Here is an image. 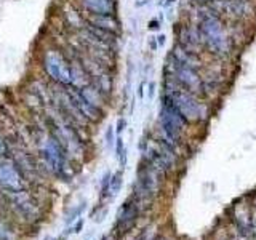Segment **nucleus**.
Returning <instances> with one entry per match:
<instances>
[{"instance_id":"obj_6","label":"nucleus","mask_w":256,"mask_h":240,"mask_svg":"<svg viewBox=\"0 0 256 240\" xmlns=\"http://www.w3.org/2000/svg\"><path fill=\"white\" fill-rule=\"evenodd\" d=\"M5 204L10 205L12 212L24 222H34L40 214V206L37 198L28 189L16 192H4Z\"/></svg>"},{"instance_id":"obj_26","label":"nucleus","mask_w":256,"mask_h":240,"mask_svg":"<svg viewBox=\"0 0 256 240\" xmlns=\"http://www.w3.org/2000/svg\"><path fill=\"white\" fill-rule=\"evenodd\" d=\"M192 2H194L196 5H198V6H204V5H208L212 2V0H192Z\"/></svg>"},{"instance_id":"obj_23","label":"nucleus","mask_w":256,"mask_h":240,"mask_svg":"<svg viewBox=\"0 0 256 240\" xmlns=\"http://www.w3.org/2000/svg\"><path fill=\"white\" fill-rule=\"evenodd\" d=\"M125 126H126V120L120 117V118L117 120V126H114V128H116V133L120 134V133H122V132L125 130Z\"/></svg>"},{"instance_id":"obj_2","label":"nucleus","mask_w":256,"mask_h":240,"mask_svg":"<svg viewBox=\"0 0 256 240\" xmlns=\"http://www.w3.org/2000/svg\"><path fill=\"white\" fill-rule=\"evenodd\" d=\"M206 12L208 13L200 14V20L197 24L200 42H202V46L205 50H208L210 53L218 56H226L229 54L232 48L230 36L228 34V29L220 16L214 14L210 8Z\"/></svg>"},{"instance_id":"obj_25","label":"nucleus","mask_w":256,"mask_h":240,"mask_svg":"<svg viewBox=\"0 0 256 240\" xmlns=\"http://www.w3.org/2000/svg\"><path fill=\"white\" fill-rule=\"evenodd\" d=\"M82 226H84V220H80L74 228H72V232H76V234H78L80 232V229H82Z\"/></svg>"},{"instance_id":"obj_27","label":"nucleus","mask_w":256,"mask_h":240,"mask_svg":"<svg viewBox=\"0 0 256 240\" xmlns=\"http://www.w3.org/2000/svg\"><path fill=\"white\" fill-rule=\"evenodd\" d=\"M154 92H156V84L150 82L149 84V98H152V96H154Z\"/></svg>"},{"instance_id":"obj_18","label":"nucleus","mask_w":256,"mask_h":240,"mask_svg":"<svg viewBox=\"0 0 256 240\" xmlns=\"http://www.w3.org/2000/svg\"><path fill=\"white\" fill-rule=\"evenodd\" d=\"M12 157V148L10 144H8L6 138L0 133V162H4V160L10 158Z\"/></svg>"},{"instance_id":"obj_22","label":"nucleus","mask_w":256,"mask_h":240,"mask_svg":"<svg viewBox=\"0 0 256 240\" xmlns=\"http://www.w3.org/2000/svg\"><path fill=\"white\" fill-rule=\"evenodd\" d=\"M85 205H86V204H82V205H80L78 208H76V210L70 213V216H69V218L66 220V222L69 224L70 221H74V220H76V216H78L80 213H82V210H84V208H85Z\"/></svg>"},{"instance_id":"obj_9","label":"nucleus","mask_w":256,"mask_h":240,"mask_svg":"<svg viewBox=\"0 0 256 240\" xmlns=\"http://www.w3.org/2000/svg\"><path fill=\"white\" fill-rule=\"evenodd\" d=\"M66 90L70 94V98H72V101H74L76 108L78 109V112L84 116V118L86 120L88 124L92 125V124L101 122L102 117H104V112H101L100 109H96L94 106H92V104L84 98L82 93H80L77 88H74V86H66Z\"/></svg>"},{"instance_id":"obj_21","label":"nucleus","mask_w":256,"mask_h":240,"mask_svg":"<svg viewBox=\"0 0 256 240\" xmlns=\"http://www.w3.org/2000/svg\"><path fill=\"white\" fill-rule=\"evenodd\" d=\"M125 150V146H124V138L122 136H117V140H116V156H117V158L122 156V152Z\"/></svg>"},{"instance_id":"obj_7","label":"nucleus","mask_w":256,"mask_h":240,"mask_svg":"<svg viewBox=\"0 0 256 240\" xmlns=\"http://www.w3.org/2000/svg\"><path fill=\"white\" fill-rule=\"evenodd\" d=\"M0 188L4 192L28 189V180L12 158L0 162Z\"/></svg>"},{"instance_id":"obj_31","label":"nucleus","mask_w":256,"mask_h":240,"mask_svg":"<svg viewBox=\"0 0 256 240\" xmlns=\"http://www.w3.org/2000/svg\"><path fill=\"white\" fill-rule=\"evenodd\" d=\"M116 2H118V0H116Z\"/></svg>"},{"instance_id":"obj_10","label":"nucleus","mask_w":256,"mask_h":240,"mask_svg":"<svg viewBox=\"0 0 256 240\" xmlns=\"http://www.w3.org/2000/svg\"><path fill=\"white\" fill-rule=\"evenodd\" d=\"M176 38H178L176 44L189 52L200 53V50L204 48L202 42H200L198 29L197 26H192V24H178V28H176Z\"/></svg>"},{"instance_id":"obj_28","label":"nucleus","mask_w":256,"mask_h":240,"mask_svg":"<svg viewBox=\"0 0 256 240\" xmlns=\"http://www.w3.org/2000/svg\"><path fill=\"white\" fill-rule=\"evenodd\" d=\"M157 44H158V45H164V44H165V36H158V37H157Z\"/></svg>"},{"instance_id":"obj_11","label":"nucleus","mask_w":256,"mask_h":240,"mask_svg":"<svg viewBox=\"0 0 256 240\" xmlns=\"http://www.w3.org/2000/svg\"><path fill=\"white\" fill-rule=\"evenodd\" d=\"M138 214H140V205L134 200V197H130L118 210L117 214V230L120 234H125V232H128L134 226L136 220H138Z\"/></svg>"},{"instance_id":"obj_3","label":"nucleus","mask_w":256,"mask_h":240,"mask_svg":"<svg viewBox=\"0 0 256 240\" xmlns=\"http://www.w3.org/2000/svg\"><path fill=\"white\" fill-rule=\"evenodd\" d=\"M38 64L42 74L46 77L48 84L69 86L72 84L70 76V60L62 46L45 45L38 56Z\"/></svg>"},{"instance_id":"obj_1","label":"nucleus","mask_w":256,"mask_h":240,"mask_svg":"<svg viewBox=\"0 0 256 240\" xmlns=\"http://www.w3.org/2000/svg\"><path fill=\"white\" fill-rule=\"evenodd\" d=\"M30 133H32V141H34L37 149V160L40 166H42V170L45 168L48 173L62 180H68L69 176L74 174L70 168L72 160L64 152L61 144L48 133L45 124L44 126L34 124L30 128Z\"/></svg>"},{"instance_id":"obj_30","label":"nucleus","mask_w":256,"mask_h":240,"mask_svg":"<svg viewBox=\"0 0 256 240\" xmlns=\"http://www.w3.org/2000/svg\"><path fill=\"white\" fill-rule=\"evenodd\" d=\"M173 2H174V0H166V2L164 4L165 6H170V5H173Z\"/></svg>"},{"instance_id":"obj_17","label":"nucleus","mask_w":256,"mask_h":240,"mask_svg":"<svg viewBox=\"0 0 256 240\" xmlns=\"http://www.w3.org/2000/svg\"><path fill=\"white\" fill-rule=\"evenodd\" d=\"M122 170H118L117 173L112 174L110 178V184H109V198H114L118 192H120V188H122Z\"/></svg>"},{"instance_id":"obj_12","label":"nucleus","mask_w":256,"mask_h":240,"mask_svg":"<svg viewBox=\"0 0 256 240\" xmlns=\"http://www.w3.org/2000/svg\"><path fill=\"white\" fill-rule=\"evenodd\" d=\"M84 18H85V22L90 24V26H94L98 29L110 32V34H114L117 37L122 36V24H120L117 14H88V13H84Z\"/></svg>"},{"instance_id":"obj_20","label":"nucleus","mask_w":256,"mask_h":240,"mask_svg":"<svg viewBox=\"0 0 256 240\" xmlns=\"http://www.w3.org/2000/svg\"><path fill=\"white\" fill-rule=\"evenodd\" d=\"M114 134H116V128L112 126V125H109L108 126V132H106V144H108V148H112L116 144Z\"/></svg>"},{"instance_id":"obj_14","label":"nucleus","mask_w":256,"mask_h":240,"mask_svg":"<svg viewBox=\"0 0 256 240\" xmlns=\"http://www.w3.org/2000/svg\"><path fill=\"white\" fill-rule=\"evenodd\" d=\"M77 90L82 93L84 98L92 104V106H94L96 109H100L101 112H104L106 114V110H108V106H109V98H106L98 88H96L94 85L92 84H88L82 88H77Z\"/></svg>"},{"instance_id":"obj_13","label":"nucleus","mask_w":256,"mask_h":240,"mask_svg":"<svg viewBox=\"0 0 256 240\" xmlns=\"http://www.w3.org/2000/svg\"><path fill=\"white\" fill-rule=\"evenodd\" d=\"M77 6L88 14H117L116 0H76Z\"/></svg>"},{"instance_id":"obj_19","label":"nucleus","mask_w":256,"mask_h":240,"mask_svg":"<svg viewBox=\"0 0 256 240\" xmlns=\"http://www.w3.org/2000/svg\"><path fill=\"white\" fill-rule=\"evenodd\" d=\"M110 178L112 173H104L102 180H101V194H100V200L109 198V184H110Z\"/></svg>"},{"instance_id":"obj_29","label":"nucleus","mask_w":256,"mask_h":240,"mask_svg":"<svg viewBox=\"0 0 256 240\" xmlns=\"http://www.w3.org/2000/svg\"><path fill=\"white\" fill-rule=\"evenodd\" d=\"M138 94H140V98L142 100V96H144V84L140 85V90H138Z\"/></svg>"},{"instance_id":"obj_4","label":"nucleus","mask_w":256,"mask_h":240,"mask_svg":"<svg viewBox=\"0 0 256 240\" xmlns=\"http://www.w3.org/2000/svg\"><path fill=\"white\" fill-rule=\"evenodd\" d=\"M164 96H166L174 109L186 118V122H198L206 117V108L205 104L198 100V96L184 90L174 82L172 77L165 76L164 80Z\"/></svg>"},{"instance_id":"obj_15","label":"nucleus","mask_w":256,"mask_h":240,"mask_svg":"<svg viewBox=\"0 0 256 240\" xmlns=\"http://www.w3.org/2000/svg\"><path fill=\"white\" fill-rule=\"evenodd\" d=\"M170 56L173 60H176L178 62L184 64V66H189L192 69H200L202 68V60H200L198 53H194V52H189L186 48L180 46L178 44H174L172 52H170Z\"/></svg>"},{"instance_id":"obj_16","label":"nucleus","mask_w":256,"mask_h":240,"mask_svg":"<svg viewBox=\"0 0 256 240\" xmlns=\"http://www.w3.org/2000/svg\"><path fill=\"white\" fill-rule=\"evenodd\" d=\"M20 232L13 221L0 216V240H20Z\"/></svg>"},{"instance_id":"obj_8","label":"nucleus","mask_w":256,"mask_h":240,"mask_svg":"<svg viewBox=\"0 0 256 240\" xmlns=\"http://www.w3.org/2000/svg\"><path fill=\"white\" fill-rule=\"evenodd\" d=\"M206 6L220 18L226 14L232 20H240L250 13V4L246 0H212Z\"/></svg>"},{"instance_id":"obj_24","label":"nucleus","mask_w":256,"mask_h":240,"mask_svg":"<svg viewBox=\"0 0 256 240\" xmlns=\"http://www.w3.org/2000/svg\"><path fill=\"white\" fill-rule=\"evenodd\" d=\"M158 28H160V24H158L157 20H152V21L149 22V29H150V30H157Z\"/></svg>"},{"instance_id":"obj_5","label":"nucleus","mask_w":256,"mask_h":240,"mask_svg":"<svg viewBox=\"0 0 256 240\" xmlns=\"http://www.w3.org/2000/svg\"><path fill=\"white\" fill-rule=\"evenodd\" d=\"M165 76L172 77L184 90H188L197 96L205 94L204 78L200 77L198 70L189 66H184V64L173 60L170 54H168V58L165 61Z\"/></svg>"}]
</instances>
